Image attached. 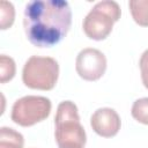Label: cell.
Wrapping results in <instances>:
<instances>
[{"mask_svg": "<svg viewBox=\"0 0 148 148\" xmlns=\"http://www.w3.org/2000/svg\"><path fill=\"white\" fill-rule=\"evenodd\" d=\"M139 65H140V71H141L142 83L148 89V49L141 54Z\"/></svg>", "mask_w": 148, "mask_h": 148, "instance_id": "obj_13", "label": "cell"}, {"mask_svg": "<svg viewBox=\"0 0 148 148\" xmlns=\"http://www.w3.org/2000/svg\"><path fill=\"white\" fill-rule=\"evenodd\" d=\"M128 6L135 23L148 27V0H131Z\"/></svg>", "mask_w": 148, "mask_h": 148, "instance_id": "obj_9", "label": "cell"}, {"mask_svg": "<svg viewBox=\"0 0 148 148\" xmlns=\"http://www.w3.org/2000/svg\"><path fill=\"white\" fill-rule=\"evenodd\" d=\"M75 69L83 80L96 81L101 79L106 71V58L104 53L97 49H83L76 57Z\"/></svg>", "mask_w": 148, "mask_h": 148, "instance_id": "obj_6", "label": "cell"}, {"mask_svg": "<svg viewBox=\"0 0 148 148\" xmlns=\"http://www.w3.org/2000/svg\"><path fill=\"white\" fill-rule=\"evenodd\" d=\"M54 136L59 148H83L87 135L80 123L77 106L72 101H62L54 117Z\"/></svg>", "mask_w": 148, "mask_h": 148, "instance_id": "obj_2", "label": "cell"}, {"mask_svg": "<svg viewBox=\"0 0 148 148\" xmlns=\"http://www.w3.org/2000/svg\"><path fill=\"white\" fill-rule=\"evenodd\" d=\"M15 9L12 2L2 0L0 2V27L2 30L10 28L14 23Z\"/></svg>", "mask_w": 148, "mask_h": 148, "instance_id": "obj_12", "label": "cell"}, {"mask_svg": "<svg viewBox=\"0 0 148 148\" xmlns=\"http://www.w3.org/2000/svg\"><path fill=\"white\" fill-rule=\"evenodd\" d=\"M59 76V65L51 57L31 56L22 69V81L30 89L51 90Z\"/></svg>", "mask_w": 148, "mask_h": 148, "instance_id": "obj_4", "label": "cell"}, {"mask_svg": "<svg viewBox=\"0 0 148 148\" xmlns=\"http://www.w3.org/2000/svg\"><path fill=\"white\" fill-rule=\"evenodd\" d=\"M72 10L64 0H32L25 5L23 27L28 40L37 47H51L67 35Z\"/></svg>", "mask_w": 148, "mask_h": 148, "instance_id": "obj_1", "label": "cell"}, {"mask_svg": "<svg viewBox=\"0 0 148 148\" xmlns=\"http://www.w3.org/2000/svg\"><path fill=\"white\" fill-rule=\"evenodd\" d=\"M23 135L10 127L0 128V148H23Z\"/></svg>", "mask_w": 148, "mask_h": 148, "instance_id": "obj_8", "label": "cell"}, {"mask_svg": "<svg viewBox=\"0 0 148 148\" xmlns=\"http://www.w3.org/2000/svg\"><path fill=\"white\" fill-rule=\"evenodd\" d=\"M90 125L95 133L103 138H112L120 130V117L111 108H101L97 109L91 118Z\"/></svg>", "mask_w": 148, "mask_h": 148, "instance_id": "obj_7", "label": "cell"}, {"mask_svg": "<svg viewBox=\"0 0 148 148\" xmlns=\"http://www.w3.org/2000/svg\"><path fill=\"white\" fill-rule=\"evenodd\" d=\"M52 109L51 101L44 96L28 95L15 101L12 108V120L23 127L32 126L43 121L50 116Z\"/></svg>", "mask_w": 148, "mask_h": 148, "instance_id": "obj_5", "label": "cell"}, {"mask_svg": "<svg viewBox=\"0 0 148 148\" xmlns=\"http://www.w3.org/2000/svg\"><path fill=\"white\" fill-rule=\"evenodd\" d=\"M15 72H16V66L13 58L6 54H1L0 56V82L6 83L7 81H10L14 77Z\"/></svg>", "mask_w": 148, "mask_h": 148, "instance_id": "obj_10", "label": "cell"}, {"mask_svg": "<svg viewBox=\"0 0 148 148\" xmlns=\"http://www.w3.org/2000/svg\"><path fill=\"white\" fill-rule=\"evenodd\" d=\"M120 7L116 1L97 2L83 20V31L90 39L103 40L112 31L113 23L120 18Z\"/></svg>", "mask_w": 148, "mask_h": 148, "instance_id": "obj_3", "label": "cell"}, {"mask_svg": "<svg viewBox=\"0 0 148 148\" xmlns=\"http://www.w3.org/2000/svg\"><path fill=\"white\" fill-rule=\"evenodd\" d=\"M131 113L136 121L148 125V97L136 99L132 105Z\"/></svg>", "mask_w": 148, "mask_h": 148, "instance_id": "obj_11", "label": "cell"}]
</instances>
